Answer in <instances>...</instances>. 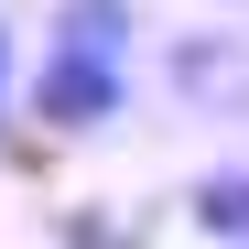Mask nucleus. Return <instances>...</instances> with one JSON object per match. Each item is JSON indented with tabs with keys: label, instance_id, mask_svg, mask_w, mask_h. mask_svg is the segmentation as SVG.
Returning a JSON list of instances; mask_svg holds the SVG:
<instances>
[{
	"label": "nucleus",
	"instance_id": "nucleus-2",
	"mask_svg": "<svg viewBox=\"0 0 249 249\" xmlns=\"http://www.w3.org/2000/svg\"><path fill=\"white\" fill-rule=\"evenodd\" d=\"M54 44H87V54H130V0H54Z\"/></svg>",
	"mask_w": 249,
	"mask_h": 249
},
{
	"label": "nucleus",
	"instance_id": "nucleus-1",
	"mask_svg": "<svg viewBox=\"0 0 249 249\" xmlns=\"http://www.w3.org/2000/svg\"><path fill=\"white\" fill-rule=\"evenodd\" d=\"M119 108H130V54L44 44V65H33V119L44 130H108Z\"/></svg>",
	"mask_w": 249,
	"mask_h": 249
},
{
	"label": "nucleus",
	"instance_id": "nucleus-3",
	"mask_svg": "<svg viewBox=\"0 0 249 249\" xmlns=\"http://www.w3.org/2000/svg\"><path fill=\"white\" fill-rule=\"evenodd\" d=\"M195 228L206 238H249V174H206L195 184Z\"/></svg>",
	"mask_w": 249,
	"mask_h": 249
},
{
	"label": "nucleus",
	"instance_id": "nucleus-4",
	"mask_svg": "<svg viewBox=\"0 0 249 249\" xmlns=\"http://www.w3.org/2000/svg\"><path fill=\"white\" fill-rule=\"evenodd\" d=\"M11 98H22V65H11V22H0V141H11Z\"/></svg>",
	"mask_w": 249,
	"mask_h": 249
}]
</instances>
